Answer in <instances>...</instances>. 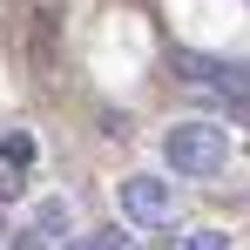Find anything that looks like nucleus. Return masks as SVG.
Instances as JSON below:
<instances>
[{"instance_id": "nucleus-3", "label": "nucleus", "mask_w": 250, "mask_h": 250, "mask_svg": "<svg viewBox=\"0 0 250 250\" xmlns=\"http://www.w3.org/2000/svg\"><path fill=\"white\" fill-rule=\"evenodd\" d=\"M122 216L128 223H142V230H169L176 223V183H163V176H122Z\"/></svg>"}, {"instance_id": "nucleus-6", "label": "nucleus", "mask_w": 250, "mask_h": 250, "mask_svg": "<svg viewBox=\"0 0 250 250\" xmlns=\"http://www.w3.org/2000/svg\"><path fill=\"white\" fill-rule=\"evenodd\" d=\"M183 250H230V230H189Z\"/></svg>"}, {"instance_id": "nucleus-5", "label": "nucleus", "mask_w": 250, "mask_h": 250, "mask_svg": "<svg viewBox=\"0 0 250 250\" xmlns=\"http://www.w3.org/2000/svg\"><path fill=\"white\" fill-rule=\"evenodd\" d=\"M0 163H7V169H27V163H34V135H21V128L0 135Z\"/></svg>"}, {"instance_id": "nucleus-1", "label": "nucleus", "mask_w": 250, "mask_h": 250, "mask_svg": "<svg viewBox=\"0 0 250 250\" xmlns=\"http://www.w3.org/2000/svg\"><path fill=\"white\" fill-rule=\"evenodd\" d=\"M169 68H176V82L203 88V95H216V102H230V115L250 122V68L244 61H216V54H196V47H176Z\"/></svg>"}, {"instance_id": "nucleus-2", "label": "nucleus", "mask_w": 250, "mask_h": 250, "mask_svg": "<svg viewBox=\"0 0 250 250\" xmlns=\"http://www.w3.org/2000/svg\"><path fill=\"white\" fill-rule=\"evenodd\" d=\"M163 156L176 176H216V169L230 163V128L216 122H176L163 135Z\"/></svg>"}, {"instance_id": "nucleus-7", "label": "nucleus", "mask_w": 250, "mask_h": 250, "mask_svg": "<svg viewBox=\"0 0 250 250\" xmlns=\"http://www.w3.org/2000/svg\"><path fill=\"white\" fill-rule=\"evenodd\" d=\"M14 250H47V244H41V237H14Z\"/></svg>"}, {"instance_id": "nucleus-4", "label": "nucleus", "mask_w": 250, "mask_h": 250, "mask_svg": "<svg viewBox=\"0 0 250 250\" xmlns=\"http://www.w3.org/2000/svg\"><path fill=\"white\" fill-rule=\"evenodd\" d=\"M34 237H41V244H61V237H68V203H61V196H47V203L34 209Z\"/></svg>"}]
</instances>
